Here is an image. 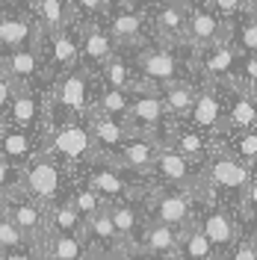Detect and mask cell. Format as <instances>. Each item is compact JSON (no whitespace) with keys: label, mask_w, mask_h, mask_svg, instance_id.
<instances>
[{"label":"cell","mask_w":257,"mask_h":260,"mask_svg":"<svg viewBox=\"0 0 257 260\" xmlns=\"http://www.w3.org/2000/svg\"><path fill=\"white\" fill-rule=\"evenodd\" d=\"M245 9L251 12V18H257V0H245Z\"/></svg>","instance_id":"cell-47"},{"label":"cell","mask_w":257,"mask_h":260,"mask_svg":"<svg viewBox=\"0 0 257 260\" xmlns=\"http://www.w3.org/2000/svg\"><path fill=\"white\" fill-rule=\"evenodd\" d=\"M157 151H160L157 139L142 136V133H130L127 139H124V145L118 148L113 162L121 166L130 175H136V178L151 180V169H154V160H157Z\"/></svg>","instance_id":"cell-18"},{"label":"cell","mask_w":257,"mask_h":260,"mask_svg":"<svg viewBox=\"0 0 257 260\" xmlns=\"http://www.w3.org/2000/svg\"><path fill=\"white\" fill-rule=\"evenodd\" d=\"M0 3H12V6H30V0H0Z\"/></svg>","instance_id":"cell-48"},{"label":"cell","mask_w":257,"mask_h":260,"mask_svg":"<svg viewBox=\"0 0 257 260\" xmlns=\"http://www.w3.org/2000/svg\"><path fill=\"white\" fill-rule=\"evenodd\" d=\"M98 80L104 86H113V89H121V92H130L133 83H136V74H133V65H130V56L124 50H118L115 56H110L107 62L101 65L98 71Z\"/></svg>","instance_id":"cell-30"},{"label":"cell","mask_w":257,"mask_h":260,"mask_svg":"<svg viewBox=\"0 0 257 260\" xmlns=\"http://www.w3.org/2000/svg\"><path fill=\"white\" fill-rule=\"evenodd\" d=\"M201 178L207 180V186H213L216 192L225 189V192H242L245 183L251 180V172L248 166L240 160H234L231 154H216V157H207L201 162Z\"/></svg>","instance_id":"cell-16"},{"label":"cell","mask_w":257,"mask_h":260,"mask_svg":"<svg viewBox=\"0 0 257 260\" xmlns=\"http://www.w3.org/2000/svg\"><path fill=\"white\" fill-rule=\"evenodd\" d=\"M39 151H42V133L21 130V127H12V124L0 121V157H6L15 166H24Z\"/></svg>","instance_id":"cell-25"},{"label":"cell","mask_w":257,"mask_h":260,"mask_svg":"<svg viewBox=\"0 0 257 260\" xmlns=\"http://www.w3.org/2000/svg\"><path fill=\"white\" fill-rule=\"evenodd\" d=\"M89 260H107V257H89Z\"/></svg>","instance_id":"cell-51"},{"label":"cell","mask_w":257,"mask_h":260,"mask_svg":"<svg viewBox=\"0 0 257 260\" xmlns=\"http://www.w3.org/2000/svg\"><path fill=\"white\" fill-rule=\"evenodd\" d=\"M237 48L257 56V18H248L240 30H237Z\"/></svg>","instance_id":"cell-37"},{"label":"cell","mask_w":257,"mask_h":260,"mask_svg":"<svg viewBox=\"0 0 257 260\" xmlns=\"http://www.w3.org/2000/svg\"><path fill=\"white\" fill-rule=\"evenodd\" d=\"M71 3H74L77 21H101L113 9V0H71Z\"/></svg>","instance_id":"cell-34"},{"label":"cell","mask_w":257,"mask_h":260,"mask_svg":"<svg viewBox=\"0 0 257 260\" xmlns=\"http://www.w3.org/2000/svg\"><path fill=\"white\" fill-rule=\"evenodd\" d=\"M210 6H213L222 18H231V15H237L240 9H245V0H213Z\"/></svg>","instance_id":"cell-41"},{"label":"cell","mask_w":257,"mask_h":260,"mask_svg":"<svg viewBox=\"0 0 257 260\" xmlns=\"http://www.w3.org/2000/svg\"><path fill=\"white\" fill-rule=\"evenodd\" d=\"M142 198H124V201H110V204H107V213H110V219H113L115 234L121 237V243L127 245V248L136 245L139 231H142L145 222H148Z\"/></svg>","instance_id":"cell-22"},{"label":"cell","mask_w":257,"mask_h":260,"mask_svg":"<svg viewBox=\"0 0 257 260\" xmlns=\"http://www.w3.org/2000/svg\"><path fill=\"white\" fill-rule=\"evenodd\" d=\"M231 39H234L231 18H222L213 6L204 3L186 6V45L192 50H204L216 42H231Z\"/></svg>","instance_id":"cell-11"},{"label":"cell","mask_w":257,"mask_h":260,"mask_svg":"<svg viewBox=\"0 0 257 260\" xmlns=\"http://www.w3.org/2000/svg\"><path fill=\"white\" fill-rule=\"evenodd\" d=\"M42 148L50 151L56 160H62L74 175L83 172V169L98 157V148H95V139H92V130H89V121H80V118L45 124V130H42Z\"/></svg>","instance_id":"cell-4"},{"label":"cell","mask_w":257,"mask_h":260,"mask_svg":"<svg viewBox=\"0 0 257 260\" xmlns=\"http://www.w3.org/2000/svg\"><path fill=\"white\" fill-rule=\"evenodd\" d=\"M248 240L257 245V216H254V225H251V237H248Z\"/></svg>","instance_id":"cell-49"},{"label":"cell","mask_w":257,"mask_h":260,"mask_svg":"<svg viewBox=\"0 0 257 260\" xmlns=\"http://www.w3.org/2000/svg\"><path fill=\"white\" fill-rule=\"evenodd\" d=\"M42 30L33 18L30 6L0 3V53L21 48H39Z\"/></svg>","instance_id":"cell-12"},{"label":"cell","mask_w":257,"mask_h":260,"mask_svg":"<svg viewBox=\"0 0 257 260\" xmlns=\"http://www.w3.org/2000/svg\"><path fill=\"white\" fill-rule=\"evenodd\" d=\"M27 245H30L27 237L3 216V219H0V254H3V251H15V248H27Z\"/></svg>","instance_id":"cell-35"},{"label":"cell","mask_w":257,"mask_h":260,"mask_svg":"<svg viewBox=\"0 0 257 260\" xmlns=\"http://www.w3.org/2000/svg\"><path fill=\"white\" fill-rule=\"evenodd\" d=\"M127 107H130V92H121V89H113V86H104L98 80L95 89V113L110 115L115 121H124L127 118Z\"/></svg>","instance_id":"cell-31"},{"label":"cell","mask_w":257,"mask_h":260,"mask_svg":"<svg viewBox=\"0 0 257 260\" xmlns=\"http://www.w3.org/2000/svg\"><path fill=\"white\" fill-rule=\"evenodd\" d=\"M136 245L148 251L151 257L157 260H172L177 257V245H180V231L172 225H163V222H154V219H148L145 228L139 231V240Z\"/></svg>","instance_id":"cell-26"},{"label":"cell","mask_w":257,"mask_h":260,"mask_svg":"<svg viewBox=\"0 0 257 260\" xmlns=\"http://www.w3.org/2000/svg\"><path fill=\"white\" fill-rule=\"evenodd\" d=\"M148 6H189L192 0H145Z\"/></svg>","instance_id":"cell-45"},{"label":"cell","mask_w":257,"mask_h":260,"mask_svg":"<svg viewBox=\"0 0 257 260\" xmlns=\"http://www.w3.org/2000/svg\"><path fill=\"white\" fill-rule=\"evenodd\" d=\"M186 124L207 136H216L225 130V92H222V83H210L204 80L198 86V95L189 115H186Z\"/></svg>","instance_id":"cell-13"},{"label":"cell","mask_w":257,"mask_h":260,"mask_svg":"<svg viewBox=\"0 0 257 260\" xmlns=\"http://www.w3.org/2000/svg\"><path fill=\"white\" fill-rule=\"evenodd\" d=\"M68 204L80 213V219H89L92 213H98L101 207H107V201H104V198H101V195H98L95 189L80 178V175L74 178L71 189H68Z\"/></svg>","instance_id":"cell-32"},{"label":"cell","mask_w":257,"mask_h":260,"mask_svg":"<svg viewBox=\"0 0 257 260\" xmlns=\"http://www.w3.org/2000/svg\"><path fill=\"white\" fill-rule=\"evenodd\" d=\"M198 225L204 231V237L210 240V245L222 254V251H231L234 243L240 240V231H237V219L234 213L219 207V204H207L204 210L198 213Z\"/></svg>","instance_id":"cell-19"},{"label":"cell","mask_w":257,"mask_h":260,"mask_svg":"<svg viewBox=\"0 0 257 260\" xmlns=\"http://www.w3.org/2000/svg\"><path fill=\"white\" fill-rule=\"evenodd\" d=\"M15 92H18L15 83L9 80V77H3V74H0V118L6 115V110H9V104H12Z\"/></svg>","instance_id":"cell-39"},{"label":"cell","mask_w":257,"mask_h":260,"mask_svg":"<svg viewBox=\"0 0 257 260\" xmlns=\"http://www.w3.org/2000/svg\"><path fill=\"white\" fill-rule=\"evenodd\" d=\"M74 178L77 175L45 148L39 154H33L30 160L21 166V189L27 195H33L45 207L56 204V201H65Z\"/></svg>","instance_id":"cell-3"},{"label":"cell","mask_w":257,"mask_h":260,"mask_svg":"<svg viewBox=\"0 0 257 260\" xmlns=\"http://www.w3.org/2000/svg\"><path fill=\"white\" fill-rule=\"evenodd\" d=\"M145 0H113V6H139Z\"/></svg>","instance_id":"cell-46"},{"label":"cell","mask_w":257,"mask_h":260,"mask_svg":"<svg viewBox=\"0 0 257 260\" xmlns=\"http://www.w3.org/2000/svg\"><path fill=\"white\" fill-rule=\"evenodd\" d=\"M92 189H95L107 204L110 201H124V198H142L148 192V186H151V180L145 178H136V175H130L124 172L121 166H115L113 160H95L89 162L83 172H77Z\"/></svg>","instance_id":"cell-5"},{"label":"cell","mask_w":257,"mask_h":260,"mask_svg":"<svg viewBox=\"0 0 257 260\" xmlns=\"http://www.w3.org/2000/svg\"><path fill=\"white\" fill-rule=\"evenodd\" d=\"M257 127V92L231 80L225 98V130H251Z\"/></svg>","instance_id":"cell-21"},{"label":"cell","mask_w":257,"mask_h":260,"mask_svg":"<svg viewBox=\"0 0 257 260\" xmlns=\"http://www.w3.org/2000/svg\"><path fill=\"white\" fill-rule=\"evenodd\" d=\"M77 30H80V65L98 74L101 65L118 53V45L104 27V21H77Z\"/></svg>","instance_id":"cell-15"},{"label":"cell","mask_w":257,"mask_h":260,"mask_svg":"<svg viewBox=\"0 0 257 260\" xmlns=\"http://www.w3.org/2000/svg\"><path fill=\"white\" fill-rule=\"evenodd\" d=\"M195 95H198V86L192 80H186V77L160 86V98L166 104V113L175 121H186V115H189V110L195 104Z\"/></svg>","instance_id":"cell-28"},{"label":"cell","mask_w":257,"mask_h":260,"mask_svg":"<svg viewBox=\"0 0 257 260\" xmlns=\"http://www.w3.org/2000/svg\"><path fill=\"white\" fill-rule=\"evenodd\" d=\"M104 27L115 39L118 50H133L151 42V21H148V3L139 6H113L107 15L101 18Z\"/></svg>","instance_id":"cell-9"},{"label":"cell","mask_w":257,"mask_h":260,"mask_svg":"<svg viewBox=\"0 0 257 260\" xmlns=\"http://www.w3.org/2000/svg\"><path fill=\"white\" fill-rule=\"evenodd\" d=\"M42 260H89L92 251L83 240V234H45L33 245Z\"/></svg>","instance_id":"cell-24"},{"label":"cell","mask_w":257,"mask_h":260,"mask_svg":"<svg viewBox=\"0 0 257 260\" xmlns=\"http://www.w3.org/2000/svg\"><path fill=\"white\" fill-rule=\"evenodd\" d=\"M130 56L133 74L145 83L154 86H166L172 80H183L192 77V48H169L160 42H145L139 48L124 50Z\"/></svg>","instance_id":"cell-2"},{"label":"cell","mask_w":257,"mask_h":260,"mask_svg":"<svg viewBox=\"0 0 257 260\" xmlns=\"http://www.w3.org/2000/svg\"><path fill=\"white\" fill-rule=\"evenodd\" d=\"M242 204H245V210L257 213V180H248V183H245V189H242Z\"/></svg>","instance_id":"cell-43"},{"label":"cell","mask_w":257,"mask_h":260,"mask_svg":"<svg viewBox=\"0 0 257 260\" xmlns=\"http://www.w3.org/2000/svg\"><path fill=\"white\" fill-rule=\"evenodd\" d=\"M30 12L42 32H56L77 24V12L71 0H30Z\"/></svg>","instance_id":"cell-27"},{"label":"cell","mask_w":257,"mask_h":260,"mask_svg":"<svg viewBox=\"0 0 257 260\" xmlns=\"http://www.w3.org/2000/svg\"><path fill=\"white\" fill-rule=\"evenodd\" d=\"M231 260H257V245L251 240H237L231 248Z\"/></svg>","instance_id":"cell-40"},{"label":"cell","mask_w":257,"mask_h":260,"mask_svg":"<svg viewBox=\"0 0 257 260\" xmlns=\"http://www.w3.org/2000/svg\"><path fill=\"white\" fill-rule=\"evenodd\" d=\"M219 251L210 245L204 231L198 225V216L186 228H180V245H177V260H216Z\"/></svg>","instance_id":"cell-29"},{"label":"cell","mask_w":257,"mask_h":260,"mask_svg":"<svg viewBox=\"0 0 257 260\" xmlns=\"http://www.w3.org/2000/svg\"><path fill=\"white\" fill-rule=\"evenodd\" d=\"M198 178H201V166H198V162L186 160L183 154H177L175 148L160 145L157 160H154V169H151V180H154V183L192 192Z\"/></svg>","instance_id":"cell-14"},{"label":"cell","mask_w":257,"mask_h":260,"mask_svg":"<svg viewBox=\"0 0 257 260\" xmlns=\"http://www.w3.org/2000/svg\"><path fill=\"white\" fill-rule=\"evenodd\" d=\"M0 219H3V195H0Z\"/></svg>","instance_id":"cell-50"},{"label":"cell","mask_w":257,"mask_h":260,"mask_svg":"<svg viewBox=\"0 0 257 260\" xmlns=\"http://www.w3.org/2000/svg\"><path fill=\"white\" fill-rule=\"evenodd\" d=\"M0 121H6L12 127H21V130L42 133L45 121H48V80L18 86L15 98H12L9 110H6V115Z\"/></svg>","instance_id":"cell-8"},{"label":"cell","mask_w":257,"mask_h":260,"mask_svg":"<svg viewBox=\"0 0 257 260\" xmlns=\"http://www.w3.org/2000/svg\"><path fill=\"white\" fill-rule=\"evenodd\" d=\"M145 204V216L154 219V222H163V225H172V228H186L198 216V204L195 198L186 189H172V186H160L151 180L148 192L142 198Z\"/></svg>","instance_id":"cell-6"},{"label":"cell","mask_w":257,"mask_h":260,"mask_svg":"<svg viewBox=\"0 0 257 260\" xmlns=\"http://www.w3.org/2000/svg\"><path fill=\"white\" fill-rule=\"evenodd\" d=\"M237 154H240L245 162H254L257 160V127L242 130V136L237 139Z\"/></svg>","instance_id":"cell-38"},{"label":"cell","mask_w":257,"mask_h":260,"mask_svg":"<svg viewBox=\"0 0 257 260\" xmlns=\"http://www.w3.org/2000/svg\"><path fill=\"white\" fill-rule=\"evenodd\" d=\"M39 53H42V65H45L48 80L77 68L80 65V30H77V24L56 32H42Z\"/></svg>","instance_id":"cell-7"},{"label":"cell","mask_w":257,"mask_h":260,"mask_svg":"<svg viewBox=\"0 0 257 260\" xmlns=\"http://www.w3.org/2000/svg\"><path fill=\"white\" fill-rule=\"evenodd\" d=\"M172 260H177V257H172Z\"/></svg>","instance_id":"cell-53"},{"label":"cell","mask_w":257,"mask_h":260,"mask_svg":"<svg viewBox=\"0 0 257 260\" xmlns=\"http://www.w3.org/2000/svg\"><path fill=\"white\" fill-rule=\"evenodd\" d=\"M89 130H92V139H95V148H98V157L101 160H115L118 148L124 145V139L130 136V130L124 121H115L110 115H101V113H89Z\"/></svg>","instance_id":"cell-23"},{"label":"cell","mask_w":257,"mask_h":260,"mask_svg":"<svg viewBox=\"0 0 257 260\" xmlns=\"http://www.w3.org/2000/svg\"><path fill=\"white\" fill-rule=\"evenodd\" d=\"M21 186V166L9 162L6 157H0V195L12 192Z\"/></svg>","instance_id":"cell-36"},{"label":"cell","mask_w":257,"mask_h":260,"mask_svg":"<svg viewBox=\"0 0 257 260\" xmlns=\"http://www.w3.org/2000/svg\"><path fill=\"white\" fill-rule=\"evenodd\" d=\"M216 260H222V254H219V257H216Z\"/></svg>","instance_id":"cell-52"},{"label":"cell","mask_w":257,"mask_h":260,"mask_svg":"<svg viewBox=\"0 0 257 260\" xmlns=\"http://www.w3.org/2000/svg\"><path fill=\"white\" fill-rule=\"evenodd\" d=\"M115 260H157V257H151V254H148V251H142L139 245H130V248H124V251H121Z\"/></svg>","instance_id":"cell-44"},{"label":"cell","mask_w":257,"mask_h":260,"mask_svg":"<svg viewBox=\"0 0 257 260\" xmlns=\"http://www.w3.org/2000/svg\"><path fill=\"white\" fill-rule=\"evenodd\" d=\"M95 89L98 74L83 68V65L48 80V121L45 124L71 121V118L86 121L92 107H95Z\"/></svg>","instance_id":"cell-1"},{"label":"cell","mask_w":257,"mask_h":260,"mask_svg":"<svg viewBox=\"0 0 257 260\" xmlns=\"http://www.w3.org/2000/svg\"><path fill=\"white\" fill-rule=\"evenodd\" d=\"M0 260H42V257L36 254L33 245H27V248H15V251H3Z\"/></svg>","instance_id":"cell-42"},{"label":"cell","mask_w":257,"mask_h":260,"mask_svg":"<svg viewBox=\"0 0 257 260\" xmlns=\"http://www.w3.org/2000/svg\"><path fill=\"white\" fill-rule=\"evenodd\" d=\"M151 42L186 48V6H148Z\"/></svg>","instance_id":"cell-17"},{"label":"cell","mask_w":257,"mask_h":260,"mask_svg":"<svg viewBox=\"0 0 257 260\" xmlns=\"http://www.w3.org/2000/svg\"><path fill=\"white\" fill-rule=\"evenodd\" d=\"M3 216L27 237V243L36 245L48 234V207L39 204L33 195H27L21 186L3 195Z\"/></svg>","instance_id":"cell-10"},{"label":"cell","mask_w":257,"mask_h":260,"mask_svg":"<svg viewBox=\"0 0 257 260\" xmlns=\"http://www.w3.org/2000/svg\"><path fill=\"white\" fill-rule=\"evenodd\" d=\"M48 231L50 234H80L83 231L80 213L68 204V198L48 207Z\"/></svg>","instance_id":"cell-33"},{"label":"cell","mask_w":257,"mask_h":260,"mask_svg":"<svg viewBox=\"0 0 257 260\" xmlns=\"http://www.w3.org/2000/svg\"><path fill=\"white\" fill-rule=\"evenodd\" d=\"M0 74L9 77L15 86H30V83L48 80L39 48H21V50L0 53Z\"/></svg>","instance_id":"cell-20"}]
</instances>
